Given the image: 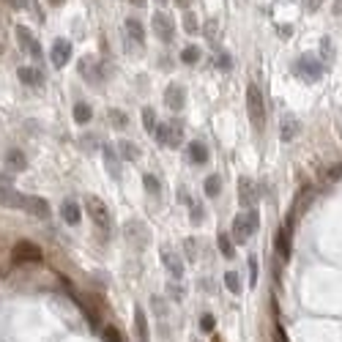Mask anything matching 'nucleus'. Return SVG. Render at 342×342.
Masks as SVG:
<instances>
[{"mask_svg": "<svg viewBox=\"0 0 342 342\" xmlns=\"http://www.w3.org/2000/svg\"><path fill=\"white\" fill-rule=\"evenodd\" d=\"M260 227V213L254 208H246L241 211L236 219H233V227H230V238L238 241V244H246L252 238V233H258Z\"/></svg>", "mask_w": 342, "mask_h": 342, "instance_id": "nucleus-1", "label": "nucleus"}, {"mask_svg": "<svg viewBox=\"0 0 342 342\" xmlns=\"http://www.w3.org/2000/svg\"><path fill=\"white\" fill-rule=\"evenodd\" d=\"M246 112H249V120H252L254 132H263V126H266V104H263V93H260L258 85H249V88H246Z\"/></svg>", "mask_w": 342, "mask_h": 342, "instance_id": "nucleus-2", "label": "nucleus"}, {"mask_svg": "<svg viewBox=\"0 0 342 342\" xmlns=\"http://www.w3.org/2000/svg\"><path fill=\"white\" fill-rule=\"evenodd\" d=\"M156 143L162 148H178L184 143V123L181 120H170V123H156V132H153Z\"/></svg>", "mask_w": 342, "mask_h": 342, "instance_id": "nucleus-3", "label": "nucleus"}, {"mask_svg": "<svg viewBox=\"0 0 342 342\" xmlns=\"http://www.w3.org/2000/svg\"><path fill=\"white\" fill-rule=\"evenodd\" d=\"M85 211H88V217L96 222L99 230H112V217H110V208L104 205L102 197H96V194H88L85 197Z\"/></svg>", "mask_w": 342, "mask_h": 342, "instance_id": "nucleus-4", "label": "nucleus"}, {"mask_svg": "<svg viewBox=\"0 0 342 342\" xmlns=\"http://www.w3.org/2000/svg\"><path fill=\"white\" fill-rule=\"evenodd\" d=\"M296 71H298L301 79H307V82H318V79L323 77V63L315 55H301L298 63H296Z\"/></svg>", "mask_w": 342, "mask_h": 342, "instance_id": "nucleus-5", "label": "nucleus"}, {"mask_svg": "<svg viewBox=\"0 0 342 342\" xmlns=\"http://www.w3.org/2000/svg\"><path fill=\"white\" fill-rule=\"evenodd\" d=\"M151 25H153V36H159V41L170 44L173 38H176V22H173L170 14H162V11H156Z\"/></svg>", "mask_w": 342, "mask_h": 342, "instance_id": "nucleus-6", "label": "nucleus"}, {"mask_svg": "<svg viewBox=\"0 0 342 342\" xmlns=\"http://www.w3.org/2000/svg\"><path fill=\"white\" fill-rule=\"evenodd\" d=\"M11 254H14L17 263H38L41 260V246L33 244V241H17L14 249H11Z\"/></svg>", "mask_w": 342, "mask_h": 342, "instance_id": "nucleus-7", "label": "nucleus"}, {"mask_svg": "<svg viewBox=\"0 0 342 342\" xmlns=\"http://www.w3.org/2000/svg\"><path fill=\"white\" fill-rule=\"evenodd\" d=\"M260 192L258 186H254L252 178H238V203L244 205V208H254V203H258Z\"/></svg>", "mask_w": 342, "mask_h": 342, "instance_id": "nucleus-8", "label": "nucleus"}, {"mask_svg": "<svg viewBox=\"0 0 342 342\" xmlns=\"http://www.w3.org/2000/svg\"><path fill=\"white\" fill-rule=\"evenodd\" d=\"M22 211H28L30 217H36V219H47L50 217V203H47L44 197H36V194H25V200H22Z\"/></svg>", "mask_w": 342, "mask_h": 342, "instance_id": "nucleus-9", "label": "nucleus"}, {"mask_svg": "<svg viewBox=\"0 0 342 342\" xmlns=\"http://www.w3.org/2000/svg\"><path fill=\"white\" fill-rule=\"evenodd\" d=\"M164 104L170 107V110H184V104H186V88L184 85H178V82H170L164 88Z\"/></svg>", "mask_w": 342, "mask_h": 342, "instance_id": "nucleus-10", "label": "nucleus"}, {"mask_svg": "<svg viewBox=\"0 0 342 342\" xmlns=\"http://www.w3.org/2000/svg\"><path fill=\"white\" fill-rule=\"evenodd\" d=\"M17 41H19V47H22L25 52H30L36 60H41V47H38V41H36V36L25 28V25H17Z\"/></svg>", "mask_w": 342, "mask_h": 342, "instance_id": "nucleus-11", "label": "nucleus"}, {"mask_svg": "<svg viewBox=\"0 0 342 342\" xmlns=\"http://www.w3.org/2000/svg\"><path fill=\"white\" fill-rule=\"evenodd\" d=\"M79 71H82V77L85 79H91V85H96V88H102V69H99V63H96V58H82L79 60Z\"/></svg>", "mask_w": 342, "mask_h": 342, "instance_id": "nucleus-12", "label": "nucleus"}, {"mask_svg": "<svg viewBox=\"0 0 342 342\" xmlns=\"http://www.w3.org/2000/svg\"><path fill=\"white\" fill-rule=\"evenodd\" d=\"M290 227H293V222L282 225V227L277 230V241H274V246H277V254H279L282 260H287V258H290V238H293Z\"/></svg>", "mask_w": 342, "mask_h": 342, "instance_id": "nucleus-13", "label": "nucleus"}, {"mask_svg": "<svg viewBox=\"0 0 342 342\" xmlns=\"http://www.w3.org/2000/svg\"><path fill=\"white\" fill-rule=\"evenodd\" d=\"M162 263L167 266V271H170L176 279H184V260H181L170 246H162Z\"/></svg>", "mask_w": 342, "mask_h": 342, "instance_id": "nucleus-14", "label": "nucleus"}, {"mask_svg": "<svg viewBox=\"0 0 342 342\" xmlns=\"http://www.w3.org/2000/svg\"><path fill=\"white\" fill-rule=\"evenodd\" d=\"M50 58H52V66H58V69H63V66H66V60L71 58V44L66 41V38H58V41L52 44V52H50Z\"/></svg>", "mask_w": 342, "mask_h": 342, "instance_id": "nucleus-15", "label": "nucleus"}, {"mask_svg": "<svg viewBox=\"0 0 342 342\" xmlns=\"http://www.w3.org/2000/svg\"><path fill=\"white\" fill-rule=\"evenodd\" d=\"M22 200H25V194H19L14 186H0V205H6V208H22Z\"/></svg>", "mask_w": 342, "mask_h": 342, "instance_id": "nucleus-16", "label": "nucleus"}, {"mask_svg": "<svg viewBox=\"0 0 342 342\" xmlns=\"http://www.w3.org/2000/svg\"><path fill=\"white\" fill-rule=\"evenodd\" d=\"M17 77L22 79V85H30V88H38V85H44V74L38 69H33V66H19Z\"/></svg>", "mask_w": 342, "mask_h": 342, "instance_id": "nucleus-17", "label": "nucleus"}, {"mask_svg": "<svg viewBox=\"0 0 342 342\" xmlns=\"http://www.w3.org/2000/svg\"><path fill=\"white\" fill-rule=\"evenodd\" d=\"M134 328H137V337L140 342H151V334H148V318H145V310L143 307H134Z\"/></svg>", "mask_w": 342, "mask_h": 342, "instance_id": "nucleus-18", "label": "nucleus"}, {"mask_svg": "<svg viewBox=\"0 0 342 342\" xmlns=\"http://www.w3.org/2000/svg\"><path fill=\"white\" fill-rule=\"evenodd\" d=\"M6 167L14 170V173L25 170V167H28V156H25L19 148H9V151H6Z\"/></svg>", "mask_w": 342, "mask_h": 342, "instance_id": "nucleus-19", "label": "nucleus"}, {"mask_svg": "<svg viewBox=\"0 0 342 342\" xmlns=\"http://www.w3.org/2000/svg\"><path fill=\"white\" fill-rule=\"evenodd\" d=\"M60 217H63L66 225H79V219H82V213H79V205L74 203V200H66L63 205H60Z\"/></svg>", "mask_w": 342, "mask_h": 342, "instance_id": "nucleus-20", "label": "nucleus"}, {"mask_svg": "<svg viewBox=\"0 0 342 342\" xmlns=\"http://www.w3.org/2000/svg\"><path fill=\"white\" fill-rule=\"evenodd\" d=\"M189 159L194 164H208V159H211V153H208V148H205L203 143H189Z\"/></svg>", "mask_w": 342, "mask_h": 342, "instance_id": "nucleus-21", "label": "nucleus"}, {"mask_svg": "<svg viewBox=\"0 0 342 342\" xmlns=\"http://www.w3.org/2000/svg\"><path fill=\"white\" fill-rule=\"evenodd\" d=\"M298 129H301V126H298V120L293 118V115H285L282 118V129H279V132H282V140H296Z\"/></svg>", "mask_w": 342, "mask_h": 342, "instance_id": "nucleus-22", "label": "nucleus"}, {"mask_svg": "<svg viewBox=\"0 0 342 342\" xmlns=\"http://www.w3.org/2000/svg\"><path fill=\"white\" fill-rule=\"evenodd\" d=\"M118 153L126 159V162H134V159H140V148L132 143V140H120V143H118Z\"/></svg>", "mask_w": 342, "mask_h": 342, "instance_id": "nucleus-23", "label": "nucleus"}, {"mask_svg": "<svg viewBox=\"0 0 342 342\" xmlns=\"http://www.w3.org/2000/svg\"><path fill=\"white\" fill-rule=\"evenodd\" d=\"M104 162H107V170L112 173V178H120V167H118V153H115V148L104 145Z\"/></svg>", "mask_w": 342, "mask_h": 342, "instance_id": "nucleus-24", "label": "nucleus"}, {"mask_svg": "<svg viewBox=\"0 0 342 342\" xmlns=\"http://www.w3.org/2000/svg\"><path fill=\"white\" fill-rule=\"evenodd\" d=\"M107 120H110L115 129H126V126H129V115H126L123 110H115V107H112V110H107Z\"/></svg>", "mask_w": 342, "mask_h": 342, "instance_id": "nucleus-25", "label": "nucleus"}, {"mask_svg": "<svg viewBox=\"0 0 342 342\" xmlns=\"http://www.w3.org/2000/svg\"><path fill=\"white\" fill-rule=\"evenodd\" d=\"M126 33H129V36H132L137 44H143V38H145V28L140 25V19H132V17L126 19Z\"/></svg>", "mask_w": 342, "mask_h": 342, "instance_id": "nucleus-26", "label": "nucleus"}, {"mask_svg": "<svg viewBox=\"0 0 342 342\" xmlns=\"http://www.w3.org/2000/svg\"><path fill=\"white\" fill-rule=\"evenodd\" d=\"M217 246H219V252H222L225 258H236V246H233V238L227 236V233H219Z\"/></svg>", "mask_w": 342, "mask_h": 342, "instance_id": "nucleus-27", "label": "nucleus"}, {"mask_svg": "<svg viewBox=\"0 0 342 342\" xmlns=\"http://www.w3.org/2000/svg\"><path fill=\"white\" fill-rule=\"evenodd\" d=\"M91 118H93V110H91V104H85V102H77V104H74V120H77V123H91Z\"/></svg>", "mask_w": 342, "mask_h": 342, "instance_id": "nucleus-28", "label": "nucleus"}, {"mask_svg": "<svg viewBox=\"0 0 342 342\" xmlns=\"http://www.w3.org/2000/svg\"><path fill=\"white\" fill-rule=\"evenodd\" d=\"M143 186H145V192H148L151 197H159V194H162V184H159V178L151 176V173L143 176Z\"/></svg>", "mask_w": 342, "mask_h": 342, "instance_id": "nucleus-29", "label": "nucleus"}, {"mask_svg": "<svg viewBox=\"0 0 342 342\" xmlns=\"http://www.w3.org/2000/svg\"><path fill=\"white\" fill-rule=\"evenodd\" d=\"M143 129L148 134L156 132V112H153V107H143Z\"/></svg>", "mask_w": 342, "mask_h": 342, "instance_id": "nucleus-30", "label": "nucleus"}, {"mask_svg": "<svg viewBox=\"0 0 342 342\" xmlns=\"http://www.w3.org/2000/svg\"><path fill=\"white\" fill-rule=\"evenodd\" d=\"M203 189H205L208 197H217V194L222 192V178H219V176H208V178H205V184H203Z\"/></svg>", "mask_w": 342, "mask_h": 342, "instance_id": "nucleus-31", "label": "nucleus"}, {"mask_svg": "<svg viewBox=\"0 0 342 342\" xmlns=\"http://www.w3.org/2000/svg\"><path fill=\"white\" fill-rule=\"evenodd\" d=\"M181 60H184V63L186 66H194V63H197V60H200V50H197V47H184V52H181Z\"/></svg>", "mask_w": 342, "mask_h": 342, "instance_id": "nucleus-32", "label": "nucleus"}, {"mask_svg": "<svg viewBox=\"0 0 342 342\" xmlns=\"http://www.w3.org/2000/svg\"><path fill=\"white\" fill-rule=\"evenodd\" d=\"M225 287L230 293H241V279H238V271H227L225 274Z\"/></svg>", "mask_w": 342, "mask_h": 342, "instance_id": "nucleus-33", "label": "nucleus"}, {"mask_svg": "<svg viewBox=\"0 0 342 342\" xmlns=\"http://www.w3.org/2000/svg\"><path fill=\"white\" fill-rule=\"evenodd\" d=\"M167 293H170V298H173V301H184V296H186V287L181 285V279H176V282H170V285H167Z\"/></svg>", "mask_w": 342, "mask_h": 342, "instance_id": "nucleus-34", "label": "nucleus"}, {"mask_svg": "<svg viewBox=\"0 0 342 342\" xmlns=\"http://www.w3.org/2000/svg\"><path fill=\"white\" fill-rule=\"evenodd\" d=\"M217 69H222V71H230V69H233L230 52H217Z\"/></svg>", "mask_w": 342, "mask_h": 342, "instance_id": "nucleus-35", "label": "nucleus"}, {"mask_svg": "<svg viewBox=\"0 0 342 342\" xmlns=\"http://www.w3.org/2000/svg\"><path fill=\"white\" fill-rule=\"evenodd\" d=\"M126 233H129V238H140V244H145V233H143V225L140 222H129L126 225Z\"/></svg>", "mask_w": 342, "mask_h": 342, "instance_id": "nucleus-36", "label": "nucleus"}, {"mask_svg": "<svg viewBox=\"0 0 342 342\" xmlns=\"http://www.w3.org/2000/svg\"><path fill=\"white\" fill-rule=\"evenodd\" d=\"M320 58L323 60H331L334 58V44H331V38H320Z\"/></svg>", "mask_w": 342, "mask_h": 342, "instance_id": "nucleus-37", "label": "nucleus"}, {"mask_svg": "<svg viewBox=\"0 0 342 342\" xmlns=\"http://www.w3.org/2000/svg\"><path fill=\"white\" fill-rule=\"evenodd\" d=\"M189 219H192V225H200L205 219V208L200 203H192V213H189Z\"/></svg>", "mask_w": 342, "mask_h": 342, "instance_id": "nucleus-38", "label": "nucleus"}, {"mask_svg": "<svg viewBox=\"0 0 342 342\" xmlns=\"http://www.w3.org/2000/svg\"><path fill=\"white\" fill-rule=\"evenodd\" d=\"M102 337H104V342H123V337H120V331L115 326H107L102 331Z\"/></svg>", "mask_w": 342, "mask_h": 342, "instance_id": "nucleus-39", "label": "nucleus"}, {"mask_svg": "<svg viewBox=\"0 0 342 342\" xmlns=\"http://www.w3.org/2000/svg\"><path fill=\"white\" fill-rule=\"evenodd\" d=\"M184 249H186V258H189V260H197V241H194V238L184 241Z\"/></svg>", "mask_w": 342, "mask_h": 342, "instance_id": "nucleus-40", "label": "nucleus"}, {"mask_svg": "<svg viewBox=\"0 0 342 342\" xmlns=\"http://www.w3.org/2000/svg\"><path fill=\"white\" fill-rule=\"evenodd\" d=\"M184 28H186V33H197V19H194L192 11L184 14Z\"/></svg>", "mask_w": 342, "mask_h": 342, "instance_id": "nucleus-41", "label": "nucleus"}, {"mask_svg": "<svg viewBox=\"0 0 342 342\" xmlns=\"http://www.w3.org/2000/svg\"><path fill=\"white\" fill-rule=\"evenodd\" d=\"M200 328H203V331H213V315L211 312H205L203 318H200Z\"/></svg>", "mask_w": 342, "mask_h": 342, "instance_id": "nucleus-42", "label": "nucleus"}, {"mask_svg": "<svg viewBox=\"0 0 342 342\" xmlns=\"http://www.w3.org/2000/svg\"><path fill=\"white\" fill-rule=\"evenodd\" d=\"M249 285H258V260L254 258H249Z\"/></svg>", "mask_w": 342, "mask_h": 342, "instance_id": "nucleus-43", "label": "nucleus"}, {"mask_svg": "<svg viewBox=\"0 0 342 342\" xmlns=\"http://www.w3.org/2000/svg\"><path fill=\"white\" fill-rule=\"evenodd\" d=\"M205 38H208V41H217V19H211V22L205 25Z\"/></svg>", "mask_w": 342, "mask_h": 342, "instance_id": "nucleus-44", "label": "nucleus"}, {"mask_svg": "<svg viewBox=\"0 0 342 342\" xmlns=\"http://www.w3.org/2000/svg\"><path fill=\"white\" fill-rule=\"evenodd\" d=\"M320 6H323V0H304V9L310 11V14H315V11L320 9Z\"/></svg>", "mask_w": 342, "mask_h": 342, "instance_id": "nucleus-45", "label": "nucleus"}, {"mask_svg": "<svg viewBox=\"0 0 342 342\" xmlns=\"http://www.w3.org/2000/svg\"><path fill=\"white\" fill-rule=\"evenodd\" d=\"M274 337H277V342H287V334L282 326H274Z\"/></svg>", "mask_w": 342, "mask_h": 342, "instance_id": "nucleus-46", "label": "nucleus"}, {"mask_svg": "<svg viewBox=\"0 0 342 342\" xmlns=\"http://www.w3.org/2000/svg\"><path fill=\"white\" fill-rule=\"evenodd\" d=\"M339 176H342V164H337L331 173H326V181H334V178H339Z\"/></svg>", "mask_w": 342, "mask_h": 342, "instance_id": "nucleus-47", "label": "nucleus"}, {"mask_svg": "<svg viewBox=\"0 0 342 342\" xmlns=\"http://www.w3.org/2000/svg\"><path fill=\"white\" fill-rule=\"evenodd\" d=\"M290 33H293L290 25H282V28H279V36H282V38H290Z\"/></svg>", "mask_w": 342, "mask_h": 342, "instance_id": "nucleus-48", "label": "nucleus"}, {"mask_svg": "<svg viewBox=\"0 0 342 342\" xmlns=\"http://www.w3.org/2000/svg\"><path fill=\"white\" fill-rule=\"evenodd\" d=\"M82 143H85V148H96V145H93V143H96V137H93V134H91V137H85Z\"/></svg>", "mask_w": 342, "mask_h": 342, "instance_id": "nucleus-49", "label": "nucleus"}, {"mask_svg": "<svg viewBox=\"0 0 342 342\" xmlns=\"http://www.w3.org/2000/svg\"><path fill=\"white\" fill-rule=\"evenodd\" d=\"M0 186H11V176H0Z\"/></svg>", "mask_w": 342, "mask_h": 342, "instance_id": "nucleus-50", "label": "nucleus"}, {"mask_svg": "<svg viewBox=\"0 0 342 342\" xmlns=\"http://www.w3.org/2000/svg\"><path fill=\"white\" fill-rule=\"evenodd\" d=\"M176 6H181V9H189V6H192V0H176Z\"/></svg>", "mask_w": 342, "mask_h": 342, "instance_id": "nucleus-51", "label": "nucleus"}, {"mask_svg": "<svg viewBox=\"0 0 342 342\" xmlns=\"http://www.w3.org/2000/svg\"><path fill=\"white\" fill-rule=\"evenodd\" d=\"M50 3H52V6H60V3H63V0H50Z\"/></svg>", "mask_w": 342, "mask_h": 342, "instance_id": "nucleus-52", "label": "nucleus"}, {"mask_svg": "<svg viewBox=\"0 0 342 342\" xmlns=\"http://www.w3.org/2000/svg\"><path fill=\"white\" fill-rule=\"evenodd\" d=\"M6 3H11V6H17V0H6Z\"/></svg>", "mask_w": 342, "mask_h": 342, "instance_id": "nucleus-53", "label": "nucleus"}, {"mask_svg": "<svg viewBox=\"0 0 342 342\" xmlns=\"http://www.w3.org/2000/svg\"><path fill=\"white\" fill-rule=\"evenodd\" d=\"M211 342H222V339H219V337H213V339H211Z\"/></svg>", "mask_w": 342, "mask_h": 342, "instance_id": "nucleus-54", "label": "nucleus"}]
</instances>
